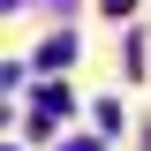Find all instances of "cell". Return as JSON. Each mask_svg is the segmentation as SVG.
<instances>
[{
	"label": "cell",
	"instance_id": "obj_1",
	"mask_svg": "<svg viewBox=\"0 0 151 151\" xmlns=\"http://www.w3.org/2000/svg\"><path fill=\"white\" fill-rule=\"evenodd\" d=\"M60 113H68V91H60V83H45V91H38V106H30V129L45 136V129L60 121Z\"/></svg>",
	"mask_w": 151,
	"mask_h": 151
},
{
	"label": "cell",
	"instance_id": "obj_2",
	"mask_svg": "<svg viewBox=\"0 0 151 151\" xmlns=\"http://www.w3.org/2000/svg\"><path fill=\"white\" fill-rule=\"evenodd\" d=\"M68 151H98V144H91V136H83V144H68Z\"/></svg>",
	"mask_w": 151,
	"mask_h": 151
}]
</instances>
